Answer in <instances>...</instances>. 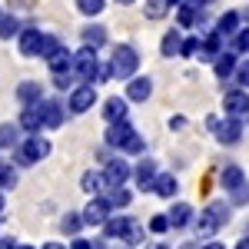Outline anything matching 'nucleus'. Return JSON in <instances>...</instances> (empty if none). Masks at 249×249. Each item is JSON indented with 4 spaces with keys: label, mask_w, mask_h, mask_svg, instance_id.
Instances as JSON below:
<instances>
[{
    "label": "nucleus",
    "mask_w": 249,
    "mask_h": 249,
    "mask_svg": "<svg viewBox=\"0 0 249 249\" xmlns=\"http://www.w3.org/2000/svg\"><path fill=\"white\" fill-rule=\"evenodd\" d=\"M107 146L123 150V153H143V136L130 126V120H116L107 130Z\"/></svg>",
    "instance_id": "obj_1"
},
{
    "label": "nucleus",
    "mask_w": 249,
    "mask_h": 249,
    "mask_svg": "<svg viewBox=\"0 0 249 249\" xmlns=\"http://www.w3.org/2000/svg\"><path fill=\"white\" fill-rule=\"evenodd\" d=\"M50 156V140H43V136L30 133L20 146H14V166H30V163H37V160H47Z\"/></svg>",
    "instance_id": "obj_2"
},
{
    "label": "nucleus",
    "mask_w": 249,
    "mask_h": 249,
    "mask_svg": "<svg viewBox=\"0 0 249 249\" xmlns=\"http://www.w3.org/2000/svg\"><path fill=\"white\" fill-rule=\"evenodd\" d=\"M110 67H113V77L130 80V77L136 73V67H140V53H136L133 47L120 43V47L113 50V60H110Z\"/></svg>",
    "instance_id": "obj_3"
},
{
    "label": "nucleus",
    "mask_w": 249,
    "mask_h": 249,
    "mask_svg": "<svg viewBox=\"0 0 249 249\" xmlns=\"http://www.w3.org/2000/svg\"><path fill=\"white\" fill-rule=\"evenodd\" d=\"M96 50L93 47H80L77 53H73V63H70V70H73V77L77 80H83V83H93V73H96Z\"/></svg>",
    "instance_id": "obj_4"
},
{
    "label": "nucleus",
    "mask_w": 249,
    "mask_h": 249,
    "mask_svg": "<svg viewBox=\"0 0 249 249\" xmlns=\"http://www.w3.org/2000/svg\"><path fill=\"white\" fill-rule=\"evenodd\" d=\"M226 219H230V206H226V203H210L206 213L196 219V230H199V236H213Z\"/></svg>",
    "instance_id": "obj_5"
},
{
    "label": "nucleus",
    "mask_w": 249,
    "mask_h": 249,
    "mask_svg": "<svg viewBox=\"0 0 249 249\" xmlns=\"http://www.w3.org/2000/svg\"><path fill=\"white\" fill-rule=\"evenodd\" d=\"M103 226H107V236H110V239H126L130 246L143 239L140 226H136L133 219H126V216H110V219H107Z\"/></svg>",
    "instance_id": "obj_6"
},
{
    "label": "nucleus",
    "mask_w": 249,
    "mask_h": 249,
    "mask_svg": "<svg viewBox=\"0 0 249 249\" xmlns=\"http://www.w3.org/2000/svg\"><path fill=\"white\" fill-rule=\"evenodd\" d=\"M110 203H107V196H93L90 203H87V210H83V223L87 226H103L107 219H110Z\"/></svg>",
    "instance_id": "obj_7"
},
{
    "label": "nucleus",
    "mask_w": 249,
    "mask_h": 249,
    "mask_svg": "<svg viewBox=\"0 0 249 249\" xmlns=\"http://www.w3.org/2000/svg\"><path fill=\"white\" fill-rule=\"evenodd\" d=\"M133 176V166L126 160H110L107 170H103V179H107V190L110 186H126V179Z\"/></svg>",
    "instance_id": "obj_8"
},
{
    "label": "nucleus",
    "mask_w": 249,
    "mask_h": 249,
    "mask_svg": "<svg viewBox=\"0 0 249 249\" xmlns=\"http://www.w3.org/2000/svg\"><path fill=\"white\" fill-rule=\"evenodd\" d=\"M210 126L216 130V140L219 143H239V136H243V126H239V116H230V120H210Z\"/></svg>",
    "instance_id": "obj_9"
},
{
    "label": "nucleus",
    "mask_w": 249,
    "mask_h": 249,
    "mask_svg": "<svg viewBox=\"0 0 249 249\" xmlns=\"http://www.w3.org/2000/svg\"><path fill=\"white\" fill-rule=\"evenodd\" d=\"M93 103H96L93 83H83V87H77V90L70 93V113H87Z\"/></svg>",
    "instance_id": "obj_10"
},
{
    "label": "nucleus",
    "mask_w": 249,
    "mask_h": 249,
    "mask_svg": "<svg viewBox=\"0 0 249 249\" xmlns=\"http://www.w3.org/2000/svg\"><path fill=\"white\" fill-rule=\"evenodd\" d=\"M37 107H40V116H43V126H47V130H57L60 123H63V113H67V110H63L60 100H40Z\"/></svg>",
    "instance_id": "obj_11"
},
{
    "label": "nucleus",
    "mask_w": 249,
    "mask_h": 249,
    "mask_svg": "<svg viewBox=\"0 0 249 249\" xmlns=\"http://www.w3.org/2000/svg\"><path fill=\"white\" fill-rule=\"evenodd\" d=\"M223 107H226V116H246L249 113V93L246 90H230L223 96Z\"/></svg>",
    "instance_id": "obj_12"
},
{
    "label": "nucleus",
    "mask_w": 249,
    "mask_h": 249,
    "mask_svg": "<svg viewBox=\"0 0 249 249\" xmlns=\"http://www.w3.org/2000/svg\"><path fill=\"white\" fill-rule=\"evenodd\" d=\"M150 93H153V80L150 77H130V83H126V100L143 103V100H150Z\"/></svg>",
    "instance_id": "obj_13"
},
{
    "label": "nucleus",
    "mask_w": 249,
    "mask_h": 249,
    "mask_svg": "<svg viewBox=\"0 0 249 249\" xmlns=\"http://www.w3.org/2000/svg\"><path fill=\"white\" fill-rule=\"evenodd\" d=\"M40 40H43V34H40L37 27L20 30V53L23 57H40Z\"/></svg>",
    "instance_id": "obj_14"
},
{
    "label": "nucleus",
    "mask_w": 249,
    "mask_h": 249,
    "mask_svg": "<svg viewBox=\"0 0 249 249\" xmlns=\"http://www.w3.org/2000/svg\"><path fill=\"white\" fill-rule=\"evenodd\" d=\"M20 130H27V133H40L43 130V116H40V107H23V113H20Z\"/></svg>",
    "instance_id": "obj_15"
},
{
    "label": "nucleus",
    "mask_w": 249,
    "mask_h": 249,
    "mask_svg": "<svg viewBox=\"0 0 249 249\" xmlns=\"http://www.w3.org/2000/svg\"><path fill=\"white\" fill-rule=\"evenodd\" d=\"M17 100L23 103V107H34V103L43 100V87L34 83V80H27V83H20V87H17Z\"/></svg>",
    "instance_id": "obj_16"
},
{
    "label": "nucleus",
    "mask_w": 249,
    "mask_h": 249,
    "mask_svg": "<svg viewBox=\"0 0 249 249\" xmlns=\"http://www.w3.org/2000/svg\"><path fill=\"white\" fill-rule=\"evenodd\" d=\"M70 63H73V53H70L67 47H57V50L47 57V67H50L53 73H67V70H70Z\"/></svg>",
    "instance_id": "obj_17"
},
{
    "label": "nucleus",
    "mask_w": 249,
    "mask_h": 249,
    "mask_svg": "<svg viewBox=\"0 0 249 249\" xmlns=\"http://www.w3.org/2000/svg\"><path fill=\"white\" fill-rule=\"evenodd\" d=\"M150 190H153L156 196H163V199H173L179 186H176V176H170V173H163V176H160V173H156V179H153V186H150Z\"/></svg>",
    "instance_id": "obj_18"
},
{
    "label": "nucleus",
    "mask_w": 249,
    "mask_h": 249,
    "mask_svg": "<svg viewBox=\"0 0 249 249\" xmlns=\"http://www.w3.org/2000/svg\"><path fill=\"white\" fill-rule=\"evenodd\" d=\"M80 37H83V43H87V47L100 50V47L107 43V27H100V23H90V27H83V30H80Z\"/></svg>",
    "instance_id": "obj_19"
},
{
    "label": "nucleus",
    "mask_w": 249,
    "mask_h": 249,
    "mask_svg": "<svg viewBox=\"0 0 249 249\" xmlns=\"http://www.w3.org/2000/svg\"><path fill=\"white\" fill-rule=\"evenodd\" d=\"M103 120H107V123L126 120V103H123V96H110V100L103 103Z\"/></svg>",
    "instance_id": "obj_20"
},
{
    "label": "nucleus",
    "mask_w": 249,
    "mask_h": 249,
    "mask_svg": "<svg viewBox=\"0 0 249 249\" xmlns=\"http://www.w3.org/2000/svg\"><path fill=\"white\" fill-rule=\"evenodd\" d=\"M136 183H140V190H150L156 179V163L153 160H140V166H136Z\"/></svg>",
    "instance_id": "obj_21"
},
{
    "label": "nucleus",
    "mask_w": 249,
    "mask_h": 249,
    "mask_svg": "<svg viewBox=\"0 0 249 249\" xmlns=\"http://www.w3.org/2000/svg\"><path fill=\"white\" fill-rule=\"evenodd\" d=\"M176 17H179V27H193V23H199V20H203V10L183 0V3H176Z\"/></svg>",
    "instance_id": "obj_22"
},
{
    "label": "nucleus",
    "mask_w": 249,
    "mask_h": 249,
    "mask_svg": "<svg viewBox=\"0 0 249 249\" xmlns=\"http://www.w3.org/2000/svg\"><path fill=\"white\" fill-rule=\"evenodd\" d=\"M166 219H170L173 230H183V226H186V223L193 219V206H190V203H176V206L170 210V216H166Z\"/></svg>",
    "instance_id": "obj_23"
},
{
    "label": "nucleus",
    "mask_w": 249,
    "mask_h": 249,
    "mask_svg": "<svg viewBox=\"0 0 249 249\" xmlns=\"http://www.w3.org/2000/svg\"><path fill=\"white\" fill-rule=\"evenodd\" d=\"M236 30H239V14L236 10H226L219 17V23H216V34L219 37H236Z\"/></svg>",
    "instance_id": "obj_24"
},
{
    "label": "nucleus",
    "mask_w": 249,
    "mask_h": 249,
    "mask_svg": "<svg viewBox=\"0 0 249 249\" xmlns=\"http://www.w3.org/2000/svg\"><path fill=\"white\" fill-rule=\"evenodd\" d=\"M80 186H83L87 193H96V196H100V193L107 190V179H103V173L87 170V173H83V179H80Z\"/></svg>",
    "instance_id": "obj_25"
},
{
    "label": "nucleus",
    "mask_w": 249,
    "mask_h": 249,
    "mask_svg": "<svg viewBox=\"0 0 249 249\" xmlns=\"http://www.w3.org/2000/svg\"><path fill=\"white\" fill-rule=\"evenodd\" d=\"M213 63H216V77L219 80H226L230 73H236V53H219Z\"/></svg>",
    "instance_id": "obj_26"
},
{
    "label": "nucleus",
    "mask_w": 249,
    "mask_h": 249,
    "mask_svg": "<svg viewBox=\"0 0 249 249\" xmlns=\"http://www.w3.org/2000/svg\"><path fill=\"white\" fill-rule=\"evenodd\" d=\"M179 47H183V37H179V30H170L163 43H160V50H163V57H176L179 53Z\"/></svg>",
    "instance_id": "obj_27"
},
{
    "label": "nucleus",
    "mask_w": 249,
    "mask_h": 249,
    "mask_svg": "<svg viewBox=\"0 0 249 249\" xmlns=\"http://www.w3.org/2000/svg\"><path fill=\"white\" fill-rule=\"evenodd\" d=\"M130 199H133V196H130L126 186H110V196H107V203H110V206L123 210V206H130Z\"/></svg>",
    "instance_id": "obj_28"
},
{
    "label": "nucleus",
    "mask_w": 249,
    "mask_h": 249,
    "mask_svg": "<svg viewBox=\"0 0 249 249\" xmlns=\"http://www.w3.org/2000/svg\"><path fill=\"white\" fill-rule=\"evenodd\" d=\"M239 183H246V179H243V170H239V166H226V170H223V186H226V190H236Z\"/></svg>",
    "instance_id": "obj_29"
},
{
    "label": "nucleus",
    "mask_w": 249,
    "mask_h": 249,
    "mask_svg": "<svg viewBox=\"0 0 249 249\" xmlns=\"http://www.w3.org/2000/svg\"><path fill=\"white\" fill-rule=\"evenodd\" d=\"M166 10H170V3H166V0H146V17H150V20L166 17Z\"/></svg>",
    "instance_id": "obj_30"
},
{
    "label": "nucleus",
    "mask_w": 249,
    "mask_h": 249,
    "mask_svg": "<svg viewBox=\"0 0 249 249\" xmlns=\"http://www.w3.org/2000/svg\"><path fill=\"white\" fill-rule=\"evenodd\" d=\"M0 186H3V190L17 186V170H14L10 163H0Z\"/></svg>",
    "instance_id": "obj_31"
},
{
    "label": "nucleus",
    "mask_w": 249,
    "mask_h": 249,
    "mask_svg": "<svg viewBox=\"0 0 249 249\" xmlns=\"http://www.w3.org/2000/svg\"><path fill=\"white\" fill-rule=\"evenodd\" d=\"M80 226H83V216H77V213H67V216H63V223H60V230L70 232V236L80 232Z\"/></svg>",
    "instance_id": "obj_32"
},
{
    "label": "nucleus",
    "mask_w": 249,
    "mask_h": 249,
    "mask_svg": "<svg viewBox=\"0 0 249 249\" xmlns=\"http://www.w3.org/2000/svg\"><path fill=\"white\" fill-rule=\"evenodd\" d=\"M0 146H17V126L14 123H3L0 126Z\"/></svg>",
    "instance_id": "obj_33"
},
{
    "label": "nucleus",
    "mask_w": 249,
    "mask_h": 249,
    "mask_svg": "<svg viewBox=\"0 0 249 249\" xmlns=\"http://www.w3.org/2000/svg\"><path fill=\"white\" fill-rule=\"evenodd\" d=\"M17 30H20L17 17H0V37H3V40H7V37H17Z\"/></svg>",
    "instance_id": "obj_34"
},
{
    "label": "nucleus",
    "mask_w": 249,
    "mask_h": 249,
    "mask_svg": "<svg viewBox=\"0 0 249 249\" xmlns=\"http://www.w3.org/2000/svg\"><path fill=\"white\" fill-rule=\"evenodd\" d=\"M77 10L87 14V17H96V14L103 10V0H77Z\"/></svg>",
    "instance_id": "obj_35"
},
{
    "label": "nucleus",
    "mask_w": 249,
    "mask_h": 249,
    "mask_svg": "<svg viewBox=\"0 0 249 249\" xmlns=\"http://www.w3.org/2000/svg\"><path fill=\"white\" fill-rule=\"evenodd\" d=\"M60 43H57V37H50V34H43V40H40V57L47 60L50 57V53H53V50H57Z\"/></svg>",
    "instance_id": "obj_36"
},
{
    "label": "nucleus",
    "mask_w": 249,
    "mask_h": 249,
    "mask_svg": "<svg viewBox=\"0 0 249 249\" xmlns=\"http://www.w3.org/2000/svg\"><path fill=\"white\" fill-rule=\"evenodd\" d=\"M179 53H183V57H196V53H199V37H190V40H183V47H179Z\"/></svg>",
    "instance_id": "obj_37"
},
{
    "label": "nucleus",
    "mask_w": 249,
    "mask_h": 249,
    "mask_svg": "<svg viewBox=\"0 0 249 249\" xmlns=\"http://www.w3.org/2000/svg\"><path fill=\"white\" fill-rule=\"evenodd\" d=\"M232 203H249V183H239L236 190H230Z\"/></svg>",
    "instance_id": "obj_38"
},
{
    "label": "nucleus",
    "mask_w": 249,
    "mask_h": 249,
    "mask_svg": "<svg viewBox=\"0 0 249 249\" xmlns=\"http://www.w3.org/2000/svg\"><path fill=\"white\" fill-rule=\"evenodd\" d=\"M150 230L153 232H166L170 230V219H166V216H153V219H150Z\"/></svg>",
    "instance_id": "obj_39"
},
{
    "label": "nucleus",
    "mask_w": 249,
    "mask_h": 249,
    "mask_svg": "<svg viewBox=\"0 0 249 249\" xmlns=\"http://www.w3.org/2000/svg\"><path fill=\"white\" fill-rule=\"evenodd\" d=\"M236 77H239V83H243V87H249V60L239 67V70H236Z\"/></svg>",
    "instance_id": "obj_40"
},
{
    "label": "nucleus",
    "mask_w": 249,
    "mask_h": 249,
    "mask_svg": "<svg viewBox=\"0 0 249 249\" xmlns=\"http://www.w3.org/2000/svg\"><path fill=\"white\" fill-rule=\"evenodd\" d=\"M70 249H93V243H90V239H73Z\"/></svg>",
    "instance_id": "obj_41"
},
{
    "label": "nucleus",
    "mask_w": 249,
    "mask_h": 249,
    "mask_svg": "<svg viewBox=\"0 0 249 249\" xmlns=\"http://www.w3.org/2000/svg\"><path fill=\"white\" fill-rule=\"evenodd\" d=\"M199 249H223V243H210V246H199Z\"/></svg>",
    "instance_id": "obj_42"
},
{
    "label": "nucleus",
    "mask_w": 249,
    "mask_h": 249,
    "mask_svg": "<svg viewBox=\"0 0 249 249\" xmlns=\"http://www.w3.org/2000/svg\"><path fill=\"white\" fill-rule=\"evenodd\" d=\"M43 249H67V246H60V243H47Z\"/></svg>",
    "instance_id": "obj_43"
},
{
    "label": "nucleus",
    "mask_w": 249,
    "mask_h": 249,
    "mask_svg": "<svg viewBox=\"0 0 249 249\" xmlns=\"http://www.w3.org/2000/svg\"><path fill=\"white\" fill-rule=\"evenodd\" d=\"M236 249H249V239H239V246Z\"/></svg>",
    "instance_id": "obj_44"
},
{
    "label": "nucleus",
    "mask_w": 249,
    "mask_h": 249,
    "mask_svg": "<svg viewBox=\"0 0 249 249\" xmlns=\"http://www.w3.org/2000/svg\"><path fill=\"white\" fill-rule=\"evenodd\" d=\"M183 249H199V246H196V243H186V246H183Z\"/></svg>",
    "instance_id": "obj_45"
},
{
    "label": "nucleus",
    "mask_w": 249,
    "mask_h": 249,
    "mask_svg": "<svg viewBox=\"0 0 249 249\" xmlns=\"http://www.w3.org/2000/svg\"><path fill=\"white\" fill-rule=\"evenodd\" d=\"M14 249H34V246H17V243H14Z\"/></svg>",
    "instance_id": "obj_46"
},
{
    "label": "nucleus",
    "mask_w": 249,
    "mask_h": 249,
    "mask_svg": "<svg viewBox=\"0 0 249 249\" xmlns=\"http://www.w3.org/2000/svg\"><path fill=\"white\" fill-rule=\"evenodd\" d=\"M166 3H170V7H173V3H183V0H166Z\"/></svg>",
    "instance_id": "obj_47"
},
{
    "label": "nucleus",
    "mask_w": 249,
    "mask_h": 249,
    "mask_svg": "<svg viewBox=\"0 0 249 249\" xmlns=\"http://www.w3.org/2000/svg\"><path fill=\"white\" fill-rule=\"evenodd\" d=\"M116 3H133V0H116Z\"/></svg>",
    "instance_id": "obj_48"
},
{
    "label": "nucleus",
    "mask_w": 249,
    "mask_h": 249,
    "mask_svg": "<svg viewBox=\"0 0 249 249\" xmlns=\"http://www.w3.org/2000/svg\"><path fill=\"white\" fill-rule=\"evenodd\" d=\"M0 210H3V196H0Z\"/></svg>",
    "instance_id": "obj_49"
},
{
    "label": "nucleus",
    "mask_w": 249,
    "mask_h": 249,
    "mask_svg": "<svg viewBox=\"0 0 249 249\" xmlns=\"http://www.w3.org/2000/svg\"><path fill=\"white\" fill-rule=\"evenodd\" d=\"M93 249H107V246H93Z\"/></svg>",
    "instance_id": "obj_50"
},
{
    "label": "nucleus",
    "mask_w": 249,
    "mask_h": 249,
    "mask_svg": "<svg viewBox=\"0 0 249 249\" xmlns=\"http://www.w3.org/2000/svg\"><path fill=\"white\" fill-rule=\"evenodd\" d=\"M153 249H166V246H153Z\"/></svg>",
    "instance_id": "obj_51"
},
{
    "label": "nucleus",
    "mask_w": 249,
    "mask_h": 249,
    "mask_svg": "<svg viewBox=\"0 0 249 249\" xmlns=\"http://www.w3.org/2000/svg\"><path fill=\"white\" fill-rule=\"evenodd\" d=\"M0 17H3V10H0Z\"/></svg>",
    "instance_id": "obj_52"
},
{
    "label": "nucleus",
    "mask_w": 249,
    "mask_h": 249,
    "mask_svg": "<svg viewBox=\"0 0 249 249\" xmlns=\"http://www.w3.org/2000/svg\"><path fill=\"white\" fill-rule=\"evenodd\" d=\"M246 17H249V10H246Z\"/></svg>",
    "instance_id": "obj_53"
}]
</instances>
